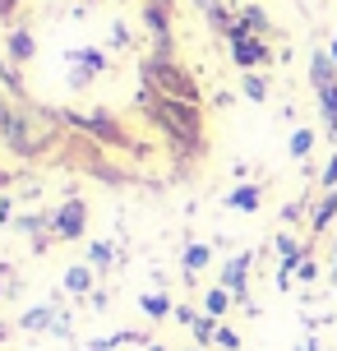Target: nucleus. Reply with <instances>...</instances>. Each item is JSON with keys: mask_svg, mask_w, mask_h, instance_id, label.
Listing matches in <instances>:
<instances>
[{"mask_svg": "<svg viewBox=\"0 0 337 351\" xmlns=\"http://www.w3.org/2000/svg\"><path fill=\"white\" fill-rule=\"evenodd\" d=\"M0 143L23 162H55L60 143H65V125L47 106L14 102L10 106V121L0 125Z\"/></svg>", "mask_w": 337, "mask_h": 351, "instance_id": "f257e3e1", "label": "nucleus"}, {"mask_svg": "<svg viewBox=\"0 0 337 351\" xmlns=\"http://www.w3.org/2000/svg\"><path fill=\"white\" fill-rule=\"evenodd\" d=\"M139 111L171 139L176 158L180 153L185 158H203V143H208L203 139V106H190V102H180V97H162V93L139 84Z\"/></svg>", "mask_w": 337, "mask_h": 351, "instance_id": "f03ea898", "label": "nucleus"}, {"mask_svg": "<svg viewBox=\"0 0 337 351\" xmlns=\"http://www.w3.org/2000/svg\"><path fill=\"white\" fill-rule=\"evenodd\" d=\"M139 84L162 93V97H180V102H190V106H203V93H199L195 74L185 70L176 56H158V51L143 56L139 60Z\"/></svg>", "mask_w": 337, "mask_h": 351, "instance_id": "7ed1b4c3", "label": "nucleus"}, {"mask_svg": "<svg viewBox=\"0 0 337 351\" xmlns=\"http://www.w3.org/2000/svg\"><path fill=\"white\" fill-rule=\"evenodd\" d=\"M55 116H60V125H65V130H79V134L97 139L102 148H134L129 130H125L111 111H55Z\"/></svg>", "mask_w": 337, "mask_h": 351, "instance_id": "20e7f679", "label": "nucleus"}, {"mask_svg": "<svg viewBox=\"0 0 337 351\" xmlns=\"http://www.w3.org/2000/svg\"><path fill=\"white\" fill-rule=\"evenodd\" d=\"M51 222H55V241H79V236L88 231V204L74 194V199H65V204L51 213Z\"/></svg>", "mask_w": 337, "mask_h": 351, "instance_id": "39448f33", "label": "nucleus"}, {"mask_svg": "<svg viewBox=\"0 0 337 351\" xmlns=\"http://www.w3.org/2000/svg\"><path fill=\"white\" fill-rule=\"evenodd\" d=\"M277 291H291V278H296V268H301V259L310 254V245H301L296 236H286V231H277Z\"/></svg>", "mask_w": 337, "mask_h": 351, "instance_id": "423d86ee", "label": "nucleus"}, {"mask_svg": "<svg viewBox=\"0 0 337 351\" xmlns=\"http://www.w3.org/2000/svg\"><path fill=\"white\" fill-rule=\"evenodd\" d=\"M249 263H254V254H231V259L222 263V273H217V282H222V287H227L231 296H236V305H245V310H254V305H249V282H245Z\"/></svg>", "mask_w": 337, "mask_h": 351, "instance_id": "0eeeda50", "label": "nucleus"}, {"mask_svg": "<svg viewBox=\"0 0 337 351\" xmlns=\"http://www.w3.org/2000/svg\"><path fill=\"white\" fill-rule=\"evenodd\" d=\"M231 56H236V65H240V70H264V65H273L268 42H264V37H254L249 28L240 37H231Z\"/></svg>", "mask_w": 337, "mask_h": 351, "instance_id": "6e6552de", "label": "nucleus"}, {"mask_svg": "<svg viewBox=\"0 0 337 351\" xmlns=\"http://www.w3.org/2000/svg\"><path fill=\"white\" fill-rule=\"evenodd\" d=\"M70 60L79 65V70L70 74V88H88V84H92V74L107 70V56H102V51H74Z\"/></svg>", "mask_w": 337, "mask_h": 351, "instance_id": "1a4fd4ad", "label": "nucleus"}, {"mask_svg": "<svg viewBox=\"0 0 337 351\" xmlns=\"http://www.w3.org/2000/svg\"><path fill=\"white\" fill-rule=\"evenodd\" d=\"M333 217H337V190H323V199L310 208V241H319L333 227Z\"/></svg>", "mask_w": 337, "mask_h": 351, "instance_id": "9d476101", "label": "nucleus"}, {"mask_svg": "<svg viewBox=\"0 0 337 351\" xmlns=\"http://www.w3.org/2000/svg\"><path fill=\"white\" fill-rule=\"evenodd\" d=\"M310 84H314V93H323L328 84H337V60L323 51V47L310 56Z\"/></svg>", "mask_w": 337, "mask_h": 351, "instance_id": "9b49d317", "label": "nucleus"}, {"mask_svg": "<svg viewBox=\"0 0 337 351\" xmlns=\"http://www.w3.org/2000/svg\"><path fill=\"white\" fill-rule=\"evenodd\" d=\"M5 51H10V60H14V65H28V60L37 56L33 33H28V28H10V37H5Z\"/></svg>", "mask_w": 337, "mask_h": 351, "instance_id": "f8f14e48", "label": "nucleus"}, {"mask_svg": "<svg viewBox=\"0 0 337 351\" xmlns=\"http://www.w3.org/2000/svg\"><path fill=\"white\" fill-rule=\"evenodd\" d=\"M222 204L236 213H259V204H264V194H259V185H236V190L222 194Z\"/></svg>", "mask_w": 337, "mask_h": 351, "instance_id": "ddd939ff", "label": "nucleus"}, {"mask_svg": "<svg viewBox=\"0 0 337 351\" xmlns=\"http://www.w3.org/2000/svg\"><path fill=\"white\" fill-rule=\"evenodd\" d=\"M60 287H65L70 296H92V268L88 263H70L65 278H60Z\"/></svg>", "mask_w": 337, "mask_h": 351, "instance_id": "4468645a", "label": "nucleus"}, {"mask_svg": "<svg viewBox=\"0 0 337 351\" xmlns=\"http://www.w3.org/2000/svg\"><path fill=\"white\" fill-rule=\"evenodd\" d=\"M55 305H33V310H23V319H18V328H28V333H51L55 324Z\"/></svg>", "mask_w": 337, "mask_h": 351, "instance_id": "2eb2a0df", "label": "nucleus"}, {"mask_svg": "<svg viewBox=\"0 0 337 351\" xmlns=\"http://www.w3.org/2000/svg\"><path fill=\"white\" fill-rule=\"evenodd\" d=\"M139 305H143V315H148V319H171V315H176L171 296H162V291H143Z\"/></svg>", "mask_w": 337, "mask_h": 351, "instance_id": "dca6fc26", "label": "nucleus"}, {"mask_svg": "<svg viewBox=\"0 0 337 351\" xmlns=\"http://www.w3.org/2000/svg\"><path fill=\"white\" fill-rule=\"evenodd\" d=\"M92 268V273H107L111 263H116V245H111V241H92L88 245V259H84Z\"/></svg>", "mask_w": 337, "mask_h": 351, "instance_id": "f3484780", "label": "nucleus"}, {"mask_svg": "<svg viewBox=\"0 0 337 351\" xmlns=\"http://www.w3.org/2000/svg\"><path fill=\"white\" fill-rule=\"evenodd\" d=\"M231 300H236V296H231L227 287H222V282H217L213 291H203V315L222 319V315H227V310H231Z\"/></svg>", "mask_w": 337, "mask_h": 351, "instance_id": "a211bd4d", "label": "nucleus"}, {"mask_svg": "<svg viewBox=\"0 0 337 351\" xmlns=\"http://www.w3.org/2000/svg\"><path fill=\"white\" fill-rule=\"evenodd\" d=\"M240 93H245L249 102H268V79L259 70H245V79H240Z\"/></svg>", "mask_w": 337, "mask_h": 351, "instance_id": "6ab92c4d", "label": "nucleus"}, {"mask_svg": "<svg viewBox=\"0 0 337 351\" xmlns=\"http://www.w3.org/2000/svg\"><path fill=\"white\" fill-rule=\"evenodd\" d=\"M0 88L14 97V102H23V79H18V70H14V60H0Z\"/></svg>", "mask_w": 337, "mask_h": 351, "instance_id": "aec40b11", "label": "nucleus"}, {"mask_svg": "<svg viewBox=\"0 0 337 351\" xmlns=\"http://www.w3.org/2000/svg\"><path fill=\"white\" fill-rule=\"evenodd\" d=\"M208 263H213V250H208V245H199V241H195V245H185V273H190V278H195L199 268H208Z\"/></svg>", "mask_w": 337, "mask_h": 351, "instance_id": "412c9836", "label": "nucleus"}, {"mask_svg": "<svg viewBox=\"0 0 337 351\" xmlns=\"http://www.w3.org/2000/svg\"><path fill=\"white\" fill-rule=\"evenodd\" d=\"M314 143H319V139H314V130H305V125H301V130H296V134H291V158H310V153H314Z\"/></svg>", "mask_w": 337, "mask_h": 351, "instance_id": "4be33fe9", "label": "nucleus"}, {"mask_svg": "<svg viewBox=\"0 0 337 351\" xmlns=\"http://www.w3.org/2000/svg\"><path fill=\"white\" fill-rule=\"evenodd\" d=\"M217 328H222V324H217L213 315H199V324L190 328V333H195V342H199V347H208V342H217Z\"/></svg>", "mask_w": 337, "mask_h": 351, "instance_id": "5701e85b", "label": "nucleus"}, {"mask_svg": "<svg viewBox=\"0 0 337 351\" xmlns=\"http://www.w3.org/2000/svg\"><path fill=\"white\" fill-rule=\"evenodd\" d=\"M314 278H319V259H310V254H305L301 268H296V282H314Z\"/></svg>", "mask_w": 337, "mask_h": 351, "instance_id": "b1692460", "label": "nucleus"}, {"mask_svg": "<svg viewBox=\"0 0 337 351\" xmlns=\"http://www.w3.org/2000/svg\"><path fill=\"white\" fill-rule=\"evenodd\" d=\"M319 185H323V190H337V153L328 158V167L319 171Z\"/></svg>", "mask_w": 337, "mask_h": 351, "instance_id": "393cba45", "label": "nucleus"}, {"mask_svg": "<svg viewBox=\"0 0 337 351\" xmlns=\"http://www.w3.org/2000/svg\"><path fill=\"white\" fill-rule=\"evenodd\" d=\"M171 319H176L180 328H195V324H199V310H190V305H176V315H171Z\"/></svg>", "mask_w": 337, "mask_h": 351, "instance_id": "a878e982", "label": "nucleus"}, {"mask_svg": "<svg viewBox=\"0 0 337 351\" xmlns=\"http://www.w3.org/2000/svg\"><path fill=\"white\" fill-rule=\"evenodd\" d=\"M305 208H310V204H286V208H282V222H286V227H296Z\"/></svg>", "mask_w": 337, "mask_h": 351, "instance_id": "bb28decb", "label": "nucleus"}, {"mask_svg": "<svg viewBox=\"0 0 337 351\" xmlns=\"http://www.w3.org/2000/svg\"><path fill=\"white\" fill-rule=\"evenodd\" d=\"M217 347H222V351H236V347H240V337L231 333V328H217Z\"/></svg>", "mask_w": 337, "mask_h": 351, "instance_id": "cd10ccee", "label": "nucleus"}, {"mask_svg": "<svg viewBox=\"0 0 337 351\" xmlns=\"http://www.w3.org/2000/svg\"><path fill=\"white\" fill-rule=\"evenodd\" d=\"M107 291H97V287H92V296H88V305H92V310H107Z\"/></svg>", "mask_w": 337, "mask_h": 351, "instance_id": "c85d7f7f", "label": "nucleus"}, {"mask_svg": "<svg viewBox=\"0 0 337 351\" xmlns=\"http://www.w3.org/2000/svg\"><path fill=\"white\" fill-rule=\"evenodd\" d=\"M111 37H116V47H129V28H125V23H116V28H111Z\"/></svg>", "mask_w": 337, "mask_h": 351, "instance_id": "c756f323", "label": "nucleus"}, {"mask_svg": "<svg viewBox=\"0 0 337 351\" xmlns=\"http://www.w3.org/2000/svg\"><path fill=\"white\" fill-rule=\"evenodd\" d=\"M10 213H14V199H10V194H0V222H10Z\"/></svg>", "mask_w": 337, "mask_h": 351, "instance_id": "7c9ffc66", "label": "nucleus"}, {"mask_svg": "<svg viewBox=\"0 0 337 351\" xmlns=\"http://www.w3.org/2000/svg\"><path fill=\"white\" fill-rule=\"evenodd\" d=\"M18 5H23V0H0V19H14Z\"/></svg>", "mask_w": 337, "mask_h": 351, "instance_id": "2f4dec72", "label": "nucleus"}, {"mask_svg": "<svg viewBox=\"0 0 337 351\" xmlns=\"http://www.w3.org/2000/svg\"><path fill=\"white\" fill-rule=\"evenodd\" d=\"M88 351H116V342L111 337H97V342H88Z\"/></svg>", "mask_w": 337, "mask_h": 351, "instance_id": "473e14b6", "label": "nucleus"}, {"mask_svg": "<svg viewBox=\"0 0 337 351\" xmlns=\"http://www.w3.org/2000/svg\"><path fill=\"white\" fill-rule=\"evenodd\" d=\"M10 106H14V97H5V93H0V125L10 121Z\"/></svg>", "mask_w": 337, "mask_h": 351, "instance_id": "72a5a7b5", "label": "nucleus"}, {"mask_svg": "<svg viewBox=\"0 0 337 351\" xmlns=\"http://www.w3.org/2000/svg\"><path fill=\"white\" fill-rule=\"evenodd\" d=\"M328 282L337 287V245H333V263H328Z\"/></svg>", "mask_w": 337, "mask_h": 351, "instance_id": "f704fd0d", "label": "nucleus"}, {"mask_svg": "<svg viewBox=\"0 0 337 351\" xmlns=\"http://www.w3.org/2000/svg\"><path fill=\"white\" fill-rule=\"evenodd\" d=\"M10 180H14V176H10V171H5V167H0V194L10 190Z\"/></svg>", "mask_w": 337, "mask_h": 351, "instance_id": "c9c22d12", "label": "nucleus"}, {"mask_svg": "<svg viewBox=\"0 0 337 351\" xmlns=\"http://www.w3.org/2000/svg\"><path fill=\"white\" fill-rule=\"evenodd\" d=\"M143 5H162V10H171V5H176V0H143Z\"/></svg>", "mask_w": 337, "mask_h": 351, "instance_id": "e433bc0d", "label": "nucleus"}, {"mask_svg": "<svg viewBox=\"0 0 337 351\" xmlns=\"http://www.w3.org/2000/svg\"><path fill=\"white\" fill-rule=\"evenodd\" d=\"M301 351H319V342H314V337H310V342H301Z\"/></svg>", "mask_w": 337, "mask_h": 351, "instance_id": "4c0bfd02", "label": "nucleus"}, {"mask_svg": "<svg viewBox=\"0 0 337 351\" xmlns=\"http://www.w3.org/2000/svg\"><path fill=\"white\" fill-rule=\"evenodd\" d=\"M328 56H333V60H337V37H333V42H328Z\"/></svg>", "mask_w": 337, "mask_h": 351, "instance_id": "58836bf2", "label": "nucleus"}, {"mask_svg": "<svg viewBox=\"0 0 337 351\" xmlns=\"http://www.w3.org/2000/svg\"><path fill=\"white\" fill-rule=\"evenodd\" d=\"M5 337H10V328H0V342H5Z\"/></svg>", "mask_w": 337, "mask_h": 351, "instance_id": "ea45409f", "label": "nucleus"}, {"mask_svg": "<svg viewBox=\"0 0 337 351\" xmlns=\"http://www.w3.org/2000/svg\"><path fill=\"white\" fill-rule=\"evenodd\" d=\"M185 351H208V347H185Z\"/></svg>", "mask_w": 337, "mask_h": 351, "instance_id": "a19ab883", "label": "nucleus"}, {"mask_svg": "<svg viewBox=\"0 0 337 351\" xmlns=\"http://www.w3.org/2000/svg\"><path fill=\"white\" fill-rule=\"evenodd\" d=\"M0 296H10V291H5V287H0Z\"/></svg>", "mask_w": 337, "mask_h": 351, "instance_id": "79ce46f5", "label": "nucleus"}]
</instances>
